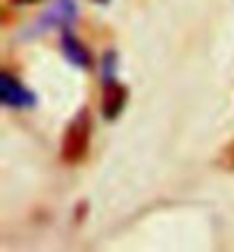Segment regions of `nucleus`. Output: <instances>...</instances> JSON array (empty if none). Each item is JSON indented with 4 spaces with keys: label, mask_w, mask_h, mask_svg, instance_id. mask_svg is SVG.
<instances>
[{
    "label": "nucleus",
    "mask_w": 234,
    "mask_h": 252,
    "mask_svg": "<svg viewBox=\"0 0 234 252\" xmlns=\"http://www.w3.org/2000/svg\"><path fill=\"white\" fill-rule=\"evenodd\" d=\"M60 46H62V53H65V58H67L69 62L74 66H78V69H87L90 66V53H87V48L83 46V41L76 37L71 30H65L62 32V41H60Z\"/></svg>",
    "instance_id": "nucleus-5"
},
{
    "label": "nucleus",
    "mask_w": 234,
    "mask_h": 252,
    "mask_svg": "<svg viewBox=\"0 0 234 252\" xmlns=\"http://www.w3.org/2000/svg\"><path fill=\"white\" fill-rule=\"evenodd\" d=\"M127 87L117 83L115 76H108L103 78V96H101V113H103V120L106 122H113L117 120L127 106Z\"/></svg>",
    "instance_id": "nucleus-4"
},
{
    "label": "nucleus",
    "mask_w": 234,
    "mask_h": 252,
    "mask_svg": "<svg viewBox=\"0 0 234 252\" xmlns=\"http://www.w3.org/2000/svg\"><path fill=\"white\" fill-rule=\"evenodd\" d=\"M76 0H55L51 7H46L44 12L39 14V19L33 23V28L28 30V37H34V34H44L48 30H67L71 23L76 21Z\"/></svg>",
    "instance_id": "nucleus-2"
},
{
    "label": "nucleus",
    "mask_w": 234,
    "mask_h": 252,
    "mask_svg": "<svg viewBox=\"0 0 234 252\" xmlns=\"http://www.w3.org/2000/svg\"><path fill=\"white\" fill-rule=\"evenodd\" d=\"M90 142H92V117L87 115V110H80L65 128L60 145V158L69 165H76L87 156Z\"/></svg>",
    "instance_id": "nucleus-1"
},
{
    "label": "nucleus",
    "mask_w": 234,
    "mask_h": 252,
    "mask_svg": "<svg viewBox=\"0 0 234 252\" xmlns=\"http://www.w3.org/2000/svg\"><path fill=\"white\" fill-rule=\"evenodd\" d=\"M223 163H225L230 170H234V140H232V145L225 149V154H223Z\"/></svg>",
    "instance_id": "nucleus-6"
},
{
    "label": "nucleus",
    "mask_w": 234,
    "mask_h": 252,
    "mask_svg": "<svg viewBox=\"0 0 234 252\" xmlns=\"http://www.w3.org/2000/svg\"><path fill=\"white\" fill-rule=\"evenodd\" d=\"M97 2H108V0H97Z\"/></svg>",
    "instance_id": "nucleus-7"
},
{
    "label": "nucleus",
    "mask_w": 234,
    "mask_h": 252,
    "mask_svg": "<svg viewBox=\"0 0 234 252\" xmlns=\"http://www.w3.org/2000/svg\"><path fill=\"white\" fill-rule=\"evenodd\" d=\"M0 101L9 110H28L37 106V94L9 71L0 73Z\"/></svg>",
    "instance_id": "nucleus-3"
}]
</instances>
